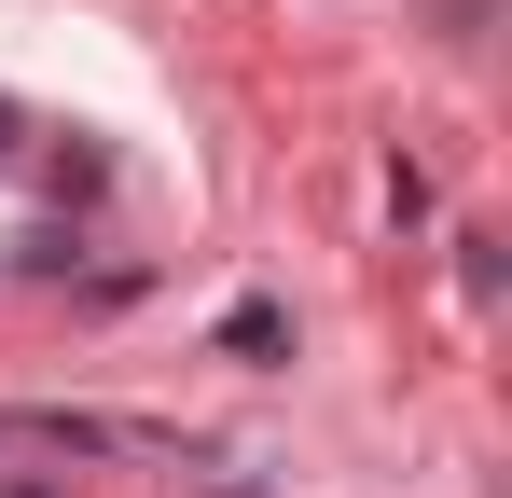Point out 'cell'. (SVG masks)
I'll return each instance as SVG.
<instances>
[{
	"label": "cell",
	"mask_w": 512,
	"mask_h": 498,
	"mask_svg": "<svg viewBox=\"0 0 512 498\" xmlns=\"http://www.w3.org/2000/svg\"><path fill=\"white\" fill-rule=\"evenodd\" d=\"M277 332H291L277 305H236V319H222V346H236V360H277Z\"/></svg>",
	"instance_id": "1"
},
{
	"label": "cell",
	"mask_w": 512,
	"mask_h": 498,
	"mask_svg": "<svg viewBox=\"0 0 512 498\" xmlns=\"http://www.w3.org/2000/svg\"><path fill=\"white\" fill-rule=\"evenodd\" d=\"M14 498H56V485H14Z\"/></svg>",
	"instance_id": "2"
}]
</instances>
